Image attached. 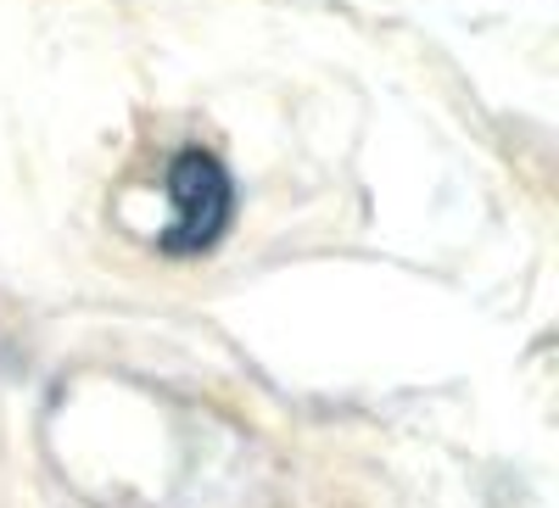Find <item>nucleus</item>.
Listing matches in <instances>:
<instances>
[{
  "label": "nucleus",
  "instance_id": "nucleus-1",
  "mask_svg": "<svg viewBox=\"0 0 559 508\" xmlns=\"http://www.w3.org/2000/svg\"><path fill=\"white\" fill-rule=\"evenodd\" d=\"M168 196H174V223L157 235V252L202 257L229 235V218H236V179H229V168L213 152L185 146L168 168Z\"/></svg>",
  "mask_w": 559,
  "mask_h": 508
}]
</instances>
